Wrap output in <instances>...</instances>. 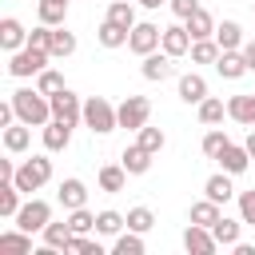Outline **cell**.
<instances>
[{
	"mask_svg": "<svg viewBox=\"0 0 255 255\" xmlns=\"http://www.w3.org/2000/svg\"><path fill=\"white\" fill-rule=\"evenodd\" d=\"M12 108H16V120L28 124V128H44L52 120V100L40 88H16L12 92Z\"/></svg>",
	"mask_w": 255,
	"mask_h": 255,
	"instance_id": "6da1fadb",
	"label": "cell"
},
{
	"mask_svg": "<svg viewBox=\"0 0 255 255\" xmlns=\"http://www.w3.org/2000/svg\"><path fill=\"white\" fill-rule=\"evenodd\" d=\"M84 128H88L92 135H108V131H116V128H120V112H116V104H108L104 96H88V100H84Z\"/></svg>",
	"mask_w": 255,
	"mask_h": 255,
	"instance_id": "7a4b0ae2",
	"label": "cell"
},
{
	"mask_svg": "<svg viewBox=\"0 0 255 255\" xmlns=\"http://www.w3.org/2000/svg\"><path fill=\"white\" fill-rule=\"evenodd\" d=\"M48 155H52V151H48ZM48 155H32V159H24V163L16 167V175H12V179H16V187H20L24 195L40 191V187L52 179V159H48Z\"/></svg>",
	"mask_w": 255,
	"mask_h": 255,
	"instance_id": "3957f363",
	"label": "cell"
},
{
	"mask_svg": "<svg viewBox=\"0 0 255 255\" xmlns=\"http://www.w3.org/2000/svg\"><path fill=\"white\" fill-rule=\"evenodd\" d=\"M48 60H52V52H40V48H32V44H24L20 52H12V56H8V76H16V80H28V76H40V72L48 68Z\"/></svg>",
	"mask_w": 255,
	"mask_h": 255,
	"instance_id": "277c9868",
	"label": "cell"
},
{
	"mask_svg": "<svg viewBox=\"0 0 255 255\" xmlns=\"http://www.w3.org/2000/svg\"><path fill=\"white\" fill-rule=\"evenodd\" d=\"M52 223V203L48 199H24L20 203V211H16V227H24V231H44Z\"/></svg>",
	"mask_w": 255,
	"mask_h": 255,
	"instance_id": "5b68a950",
	"label": "cell"
},
{
	"mask_svg": "<svg viewBox=\"0 0 255 255\" xmlns=\"http://www.w3.org/2000/svg\"><path fill=\"white\" fill-rule=\"evenodd\" d=\"M116 112H120V128L139 131V128L151 120V100H147V96H128L124 104H116Z\"/></svg>",
	"mask_w": 255,
	"mask_h": 255,
	"instance_id": "8992f818",
	"label": "cell"
},
{
	"mask_svg": "<svg viewBox=\"0 0 255 255\" xmlns=\"http://www.w3.org/2000/svg\"><path fill=\"white\" fill-rule=\"evenodd\" d=\"M52 100V120H64V124H80L84 120V104H80V96L72 92V88H64V92H56V96H48Z\"/></svg>",
	"mask_w": 255,
	"mask_h": 255,
	"instance_id": "52a82bcc",
	"label": "cell"
},
{
	"mask_svg": "<svg viewBox=\"0 0 255 255\" xmlns=\"http://www.w3.org/2000/svg\"><path fill=\"white\" fill-rule=\"evenodd\" d=\"M159 40H163V28H159V24H151V20H143V24H135V28H131L128 48H131L135 56H147V52H155V48H159Z\"/></svg>",
	"mask_w": 255,
	"mask_h": 255,
	"instance_id": "ba28073f",
	"label": "cell"
},
{
	"mask_svg": "<svg viewBox=\"0 0 255 255\" xmlns=\"http://www.w3.org/2000/svg\"><path fill=\"white\" fill-rule=\"evenodd\" d=\"M183 247H187V255H215V251H219V239L211 235V227L187 223V231H183Z\"/></svg>",
	"mask_w": 255,
	"mask_h": 255,
	"instance_id": "9c48e42d",
	"label": "cell"
},
{
	"mask_svg": "<svg viewBox=\"0 0 255 255\" xmlns=\"http://www.w3.org/2000/svg\"><path fill=\"white\" fill-rule=\"evenodd\" d=\"M139 72H143V80H147V84H163V80L175 72V64H171V56H167L163 48H155V52H147V56H143Z\"/></svg>",
	"mask_w": 255,
	"mask_h": 255,
	"instance_id": "30bf717a",
	"label": "cell"
},
{
	"mask_svg": "<svg viewBox=\"0 0 255 255\" xmlns=\"http://www.w3.org/2000/svg\"><path fill=\"white\" fill-rule=\"evenodd\" d=\"M191 32H187V24H171V28H163V40H159V48L171 56V60H179V56H187L191 52Z\"/></svg>",
	"mask_w": 255,
	"mask_h": 255,
	"instance_id": "8fae6325",
	"label": "cell"
},
{
	"mask_svg": "<svg viewBox=\"0 0 255 255\" xmlns=\"http://www.w3.org/2000/svg\"><path fill=\"white\" fill-rule=\"evenodd\" d=\"M24 44H28V28H24L16 16H4V20H0V48L12 56V52H20Z\"/></svg>",
	"mask_w": 255,
	"mask_h": 255,
	"instance_id": "7c38bea8",
	"label": "cell"
},
{
	"mask_svg": "<svg viewBox=\"0 0 255 255\" xmlns=\"http://www.w3.org/2000/svg\"><path fill=\"white\" fill-rule=\"evenodd\" d=\"M56 199H60V207H64V211H76V207H88V187H84V179H76V175H68V179L60 183V191H56Z\"/></svg>",
	"mask_w": 255,
	"mask_h": 255,
	"instance_id": "4fadbf2b",
	"label": "cell"
},
{
	"mask_svg": "<svg viewBox=\"0 0 255 255\" xmlns=\"http://www.w3.org/2000/svg\"><path fill=\"white\" fill-rule=\"evenodd\" d=\"M215 163H219L223 171H231V175H243V171H247V163H251V151H247L243 143H227V147L215 155Z\"/></svg>",
	"mask_w": 255,
	"mask_h": 255,
	"instance_id": "5bb4252c",
	"label": "cell"
},
{
	"mask_svg": "<svg viewBox=\"0 0 255 255\" xmlns=\"http://www.w3.org/2000/svg\"><path fill=\"white\" fill-rule=\"evenodd\" d=\"M215 72H219L223 80H243V76H247V60H243V52H239V48H231V52H219V60H215Z\"/></svg>",
	"mask_w": 255,
	"mask_h": 255,
	"instance_id": "9a60e30c",
	"label": "cell"
},
{
	"mask_svg": "<svg viewBox=\"0 0 255 255\" xmlns=\"http://www.w3.org/2000/svg\"><path fill=\"white\" fill-rule=\"evenodd\" d=\"M179 100L199 108V104L207 100V80H203L199 72H187V76H179Z\"/></svg>",
	"mask_w": 255,
	"mask_h": 255,
	"instance_id": "2e32d148",
	"label": "cell"
},
{
	"mask_svg": "<svg viewBox=\"0 0 255 255\" xmlns=\"http://www.w3.org/2000/svg\"><path fill=\"white\" fill-rule=\"evenodd\" d=\"M68 143H72V124L48 120V124H44V151H64Z\"/></svg>",
	"mask_w": 255,
	"mask_h": 255,
	"instance_id": "e0dca14e",
	"label": "cell"
},
{
	"mask_svg": "<svg viewBox=\"0 0 255 255\" xmlns=\"http://www.w3.org/2000/svg\"><path fill=\"white\" fill-rule=\"evenodd\" d=\"M120 163L128 167V175H147V167H151V151L139 147V143H128L124 155H120Z\"/></svg>",
	"mask_w": 255,
	"mask_h": 255,
	"instance_id": "ac0fdd59",
	"label": "cell"
},
{
	"mask_svg": "<svg viewBox=\"0 0 255 255\" xmlns=\"http://www.w3.org/2000/svg\"><path fill=\"white\" fill-rule=\"evenodd\" d=\"M96 179H100V191L116 195V191H124V187H128V167H124V163H104Z\"/></svg>",
	"mask_w": 255,
	"mask_h": 255,
	"instance_id": "d6986e66",
	"label": "cell"
},
{
	"mask_svg": "<svg viewBox=\"0 0 255 255\" xmlns=\"http://www.w3.org/2000/svg\"><path fill=\"white\" fill-rule=\"evenodd\" d=\"M28 143H32V128L28 124H8L4 128V151H12V155H20V151H28Z\"/></svg>",
	"mask_w": 255,
	"mask_h": 255,
	"instance_id": "ffe728a7",
	"label": "cell"
},
{
	"mask_svg": "<svg viewBox=\"0 0 255 255\" xmlns=\"http://www.w3.org/2000/svg\"><path fill=\"white\" fill-rule=\"evenodd\" d=\"M0 251H8V255H32V231H24V227L0 231Z\"/></svg>",
	"mask_w": 255,
	"mask_h": 255,
	"instance_id": "44dd1931",
	"label": "cell"
},
{
	"mask_svg": "<svg viewBox=\"0 0 255 255\" xmlns=\"http://www.w3.org/2000/svg\"><path fill=\"white\" fill-rule=\"evenodd\" d=\"M227 116L243 128H255V96H231L227 100Z\"/></svg>",
	"mask_w": 255,
	"mask_h": 255,
	"instance_id": "7402d4cb",
	"label": "cell"
},
{
	"mask_svg": "<svg viewBox=\"0 0 255 255\" xmlns=\"http://www.w3.org/2000/svg\"><path fill=\"white\" fill-rule=\"evenodd\" d=\"M203 195H207V199H215V203H227L231 195H239V191L231 187V171H219V175H211V179L203 183Z\"/></svg>",
	"mask_w": 255,
	"mask_h": 255,
	"instance_id": "603a6c76",
	"label": "cell"
},
{
	"mask_svg": "<svg viewBox=\"0 0 255 255\" xmlns=\"http://www.w3.org/2000/svg\"><path fill=\"white\" fill-rule=\"evenodd\" d=\"M183 24H187L191 40H207V36H215V16H211V12H203V8H195Z\"/></svg>",
	"mask_w": 255,
	"mask_h": 255,
	"instance_id": "cb8c5ba5",
	"label": "cell"
},
{
	"mask_svg": "<svg viewBox=\"0 0 255 255\" xmlns=\"http://www.w3.org/2000/svg\"><path fill=\"white\" fill-rule=\"evenodd\" d=\"M128 36H131V32H128L124 24H116V20H108V16H104V24H100V32H96V40H100L104 48H124Z\"/></svg>",
	"mask_w": 255,
	"mask_h": 255,
	"instance_id": "d4e9b609",
	"label": "cell"
},
{
	"mask_svg": "<svg viewBox=\"0 0 255 255\" xmlns=\"http://www.w3.org/2000/svg\"><path fill=\"white\" fill-rule=\"evenodd\" d=\"M20 187H16V179H0V215L4 219H16V211H20Z\"/></svg>",
	"mask_w": 255,
	"mask_h": 255,
	"instance_id": "484cf974",
	"label": "cell"
},
{
	"mask_svg": "<svg viewBox=\"0 0 255 255\" xmlns=\"http://www.w3.org/2000/svg\"><path fill=\"white\" fill-rule=\"evenodd\" d=\"M239 227H243V219H227V215H219V219L211 223V235L219 239V247H235V243H239Z\"/></svg>",
	"mask_w": 255,
	"mask_h": 255,
	"instance_id": "4316f807",
	"label": "cell"
},
{
	"mask_svg": "<svg viewBox=\"0 0 255 255\" xmlns=\"http://www.w3.org/2000/svg\"><path fill=\"white\" fill-rule=\"evenodd\" d=\"M68 4H72V0H40V4H36V12H40V24H52V28H60V24L68 20Z\"/></svg>",
	"mask_w": 255,
	"mask_h": 255,
	"instance_id": "83f0119b",
	"label": "cell"
},
{
	"mask_svg": "<svg viewBox=\"0 0 255 255\" xmlns=\"http://www.w3.org/2000/svg\"><path fill=\"white\" fill-rule=\"evenodd\" d=\"M215 44H219L223 52H231V48H243V28H239L235 20H223V24H215Z\"/></svg>",
	"mask_w": 255,
	"mask_h": 255,
	"instance_id": "f1b7e54d",
	"label": "cell"
},
{
	"mask_svg": "<svg viewBox=\"0 0 255 255\" xmlns=\"http://www.w3.org/2000/svg\"><path fill=\"white\" fill-rule=\"evenodd\" d=\"M76 52V32H68L64 24L52 28V60H68Z\"/></svg>",
	"mask_w": 255,
	"mask_h": 255,
	"instance_id": "f546056e",
	"label": "cell"
},
{
	"mask_svg": "<svg viewBox=\"0 0 255 255\" xmlns=\"http://www.w3.org/2000/svg\"><path fill=\"white\" fill-rule=\"evenodd\" d=\"M219 215H223V211H219V203L203 195L199 203H191V215H187V219H191V223H199V227H211V223H215Z\"/></svg>",
	"mask_w": 255,
	"mask_h": 255,
	"instance_id": "4dcf8cb0",
	"label": "cell"
},
{
	"mask_svg": "<svg viewBox=\"0 0 255 255\" xmlns=\"http://www.w3.org/2000/svg\"><path fill=\"white\" fill-rule=\"evenodd\" d=\"M124 227H128V215H120V211H112V207H108V211H96V231H100V235H112V239H116Z\"/></svg>",
	"mask_w": 255,
	"mask_h": 255,
	"instance_id": "1f68e13d",
	"label": "cell"
},
{
	"mask_svg": "<svg viewBox=\"0 0 255 255\" xmlns=\"http://www.w3.org/2000/svg\"><path fill=\"white\" fill-rule=\"evenodd\" d=\"M223 116H227V104H223V100L207 96V100L199 104V124H203V128H215V124H223Z\"/></svg>",
	"mask_w": 255,
	"mask_h": 255,
	"instance_id": "d6a6232c",
	"label": "cell"
},
{
	"mask_svg": "<svg viewBox=\"0 0 255 255\" xmlns=\"http://www.w3.org/2000/svg\"><path fill=\"white\" fill-rule=\"evenodd\" d=\"M40 235H44V243L56 247V251H68V243H72V227H68V219H64V223H48Z\"/></svg>",
	"mask_w": 255,
	"mask_h": 255,
	"instance_id": "836d02e7",
	"label": "cell"
},
{
	"mask_svg": "<svg viewBox=\"0 0 255 255\" xmlns=\"http://www.w3.org/2000/svg\"><path fill=\"white\" fill-rule=\"evenodd\" d=\"M112 251H116V255H143V235L128 227V231H120V235H116Z\"/></svg>",
	"mask_w": 255,
	"mask_h": 255,
	"instance_id": "e575fe53",
	"label": "cell"
},
{
	"mask_svg": "<svg viewBox=\"0 0 255 255\" xmlns=\"http://www.w3.org/2000/svg\"><path fill=\"white\" fill-rule=\"evenodd\" d=\"M219 44H215V36H207V40H195L191 44V64H215L219 60Z\"/></svg>",
	"mask_w": 255,
	"mask_h": 255,
	"instance_id": "d590c367",
	"label": "cell"
},
{
	"mask_svg": "<svg viewBox=\"0 0 255 255\" xmlns=\"http://www.w3.org/2000/svg\"><path fill=\"white\" fill-rule=\"evenodd\" d=\"M108 20H116V24H124L128 32H131V28L139 24V20H135V8H131L128 0H112V4H108Z\"/></svg>",
	"mask_w": 255,
	"mask_h": 255,
	"instance_id": "8d00e7d4",
	"label": "cell"
},
{
	"mask_svg": "<svg viewBox=\"0 0 255 255\" xmlns=\"http://www.w3.org/2000/svg\"><path fill=\"white\" fill-rule=\"evenodd\" d=\"M135 135H139L135 143H139V147H147L151 155H155V151H163V143H167V135H163L159 128H151V124H143V128H139Z\"/></svg>",
	"mask_w": 255,
	"mask_h": 255,
	"instance_id": "74e56055",
	"label": "cell"
},
{
	"mask_svg": "<svg viewBox=\"0 0 255 255\" xmlns=\"http://www.w3.org/2000/svg\"><path fill=\"white\" fill-rule=\"evenodd\" d=\"M68 227H72V235H88V231H96V215L88 207H76V211H68Z\"/></svg>",
	"mask_w": 255,
	"mask_h": 255,
	"instance_id": "f35d334b",
	"label": "cell"
},
{
	"mask_svg": "<svg viewBox=\"0 0 255 255\" xmlns=\"http://www.w3.org/2000/svg\"><path fill=\"white\" fill-rule=\"evenodd\" d=\"M36 88H40L44 96H56V92H64L68 84H64V76H60L56 68H44V72L36 76Z\"/></svg>",
	"mask_w": 255,
	"mask_h": 255,
	"instance_id": "ab89813d",
	"label": "cell"
},
{
	"mask_svg": "<svg viewBox=\"0 0 255 255\" xmlns=\"http://www.w3.org/2000/svg\"><path fill=\"white\" fill-rule=\"evenodd\" d=\"M128 227H131V231H139V235H147V231L155 227L151 207H131V211H128Z\"/></svg>",
	"mask_w": 255,
	"mask_h": 255,
	"instance_id": "60d3db41",
	"label": "cell"
},
{
	"mask_svg": "<svg viewBox=\"0 0 255 255\" xmlns=\"http://www.w3.org/2000/svg\"><path fill=\"white\" fill-rule=\"evenodd\" d=\"M227 143H231V139H227V131H223V128H211V131L203 135V155H207V159H215Z\"/></svg>",
	"mask_w": 255,
	"mask_h": 255,
	"instance_id": "b9f144b4",
	"label": "cell"
},
{
	"mask_svg": "<svg viewBox=\"0 0 255 255\" xmlns=\"http://www.w3.org/2000/svg\"><path fill=\"white\" fill-rule=\"evenodd\" d=\"M68 251H72V255H104V247H100L96 239H88V235H72Z\"/></svg>",
	"mask_w": 255,
	"mask_h": 255,
	"instance_id": "7bdbcfd3",
	"label": "cell"
},
{
	"mask_svg": "<svg viewBox=\"0 0 255 255\" xmlns=\"http://www.w3.org/2000/svg\"><path fill=\"white\" fill-rule=\"evenodd\" d=\"M28 44H32V48H40V52H52V24L32 28V32H28Z\"/></svg>",
	"mask_w": 255,
	"mask_h": 255,
	"instance_id": "ee69618b",
	"label": "cell"
},
{
	"mask_svg": "<svg viewBox=\"0 0 255 255\" xmlns=\"http://www.w3.org/2000/svg\"><path fill=\"white\" fill-rule=\"evenodd\" d=\"M235 199H239V219L255 227V187H251V191H239Z\"/></svg>",
	"mask_w": 255,
	"mask_h": 255,
	"instance_id": "f6af8a7d",
	"label": "cell"
},
{
	"mask_svg": "<svg viewBox=\"0 0 255 255\" xmlns=\"http://www.w3.org/2000/svg\"><path fill=\"white\" fill-rule=\"evenodd\" d=\"M167 8H171V12L179 16V20H187V16H191V12L199 8V0H167Z\"/></svg>",
	"mask_w": 255,
	"mask_h": 255,
	"instance_id": "bcb514c9",
	"label": "cell"
},
{
	"mask_svg": "<svg viewBox=\"0 0 255 255\" xmlns=\"http://www.w3.org/2000/svg\"><path fill=\"white\" fill-rule=\"evenodd\" d=\"M243 60H247V72H255V40H243Z\"/></svg>",
	"mask_w": 255,
	"mask_h": 255,
	"instance_id": "7dc6e473",
	"label": "cell"
},
{
	"mask_svg": "<svg viewBox=\"0 0 255 255\" xmlns=\"http://www.w3.org/2000/svg\"><path fill=\"white\" fill-rule=\"evenodd\" d=\"M16 175V163L12 159H0V179H12Z\"/></svg>",
	"mask_w": 255,
	"mask_h": 255,
	"instance_id": "c3c4849f",
	"label": "cell"
},
{
	"mask_svg": "<svg viewBox=\"0 0 255 255\" xmlns=\"http://www.w3.org/2000/svg\"><path fill=\"white\" fill-rule=\"evenodd\" d=\"M243 147H247V151H251V159H255V128L247 131V139H243Z\"/></svg>",
	"mask_w": 255,
	"mask_h": 255,
	"instance_id": "681fc988",
	"label": "cell"
},
{
	"mask_svg": "<svg viewBox=\"0 0 255 255\" xmlns=\"http://www.w3.org/2000/svg\"><path fill=\"white\" fill-rule=\"evenodd\" d=\"M143 8H159V4H167V0H139Z\"/></svg>",
	"mask_w": 255,
	"mask_h": 255,
	"instance_id": "f907efd6",
	"label": "cell"
},
{
	"mask_svg": "<svg viewBox=\"0 0 255 255\" xmlns=\"http://www.w3.org/2000/svg\"><path fill=\"white\" fill-rule=\"evenodd\" d=\"M251 12H255V4H251Z\"/></svg>",
	"mask_w": 255,
	"mask_h": 255,
	"instance_id": "816d5d0a",
	"label": "cell"
}]
</instances>
